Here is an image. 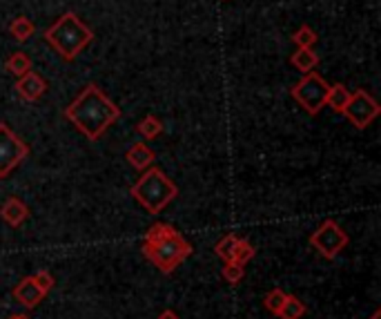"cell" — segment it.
I'll list each match as a JSON object with an SVG mask.
<instances>
[{
  "label": "cell",
  "mask_w": 381,
  "mask_h": 319,
  "mask_svg": "<svg viewBox=\"0 0 381 319\" xmlns=\"http://www.w3.org/2000/svg\"><path fill=\"white\" fill-rule=\"evenodd\" d=\"M143 254L150 259L161 273H174L176 266L183 264L192 254V243L186 241L176 228L167 224H154L143 237Z\"/></svg>",
  "instance_id": "2"
},
{
  "label": "cell",
  "mask_w": 381,
  "mask_h": 319,
  "mask_svg": "<svg viewBox=\"0 0 381 319\" xmlns=\"http://www.w3.org/2000/svg\"><path fill=\"white\" fill-rule=\"evenodd\" d=\"M9 319H29L27 315H11Z\"/></svg>",
  "instance_id": "27"
},
{
  "label": "cell",
  "mask_w": 381,
  "mask_h": 319,
  "mask_svg": "<svg viewBox=\"0 0 381 319\" xmlns=\"http://www.w3.org/2000/svg\"><path fill=\"white\" fill-rule=\"evenodd\" d=\"M254 254H256L254 245H252L248 239H239V241H237V248H235V257H232V262H237V264L245 266V264H248V262L252 259Z\"/></svg>",
  "instance_id": "22"
},
{
  "label": "cell",
  "mask_w": 381,
  "mask_h": 319,
  "mask_svg": "<svg viewBox=\"0 0 381 319\" xmlns=\"http://www.w3.org/2000/svg\"><path fill=\"white\" fill-rule=\"evenodd\" d=\"M0 217H3V221H7L9 226H22L25 221H27L29 217V208L25 205L18 196H9V199L3 203V208H0Z\"/></svg>",
  "instance_id": "11"
},
{
  "label": "cell",
  "mask_w": 381,
  "mask_h": 319,
  "mask_svg": "<svg viewBox=\"0 0 381 319\" xmlns=\"http://www.w3.org/2000/svg\"><path fill=\"white\" fill-rule=\"evenodd\" d=\"M5 67H7V72L14 74V76H22V74H27L32 69V58L25 52H14L7 58Z\"/></svg>",
  "instance_id": "16"
},
{
  "label": "cell",
  "mask_w": 381,
  "mask_h": 319,
  "mask_svg": "<svg viewBox=\"0 0 381 319\" xmlns=\"http://www.w3.org/2000/svg\"><path fill=\"white\" fill-rule=\"evenodd\" d=\"M328 88H330V85L321 79V74L308 72V74H303L299 83L292 85L290 94L310 116H317L326 107Z\"/></svg>",
  "instance_id": "5"
},
{
  "label": "cell",
  "mask_w": 381,
  "mask_h": 319,
  "mask_svg": "<svg viewBox=\"0 0 381 319\" xmlns=\"http://www.w3.org/2000/svg\"><path fill=\"white\" fill-rule=\"evenodd\" d=\"M303 315H305V304L299 297H294V294H288L284 308L279 311L277 317H281V319H301Z\"/></svg>",
  "instance_id": "18"
},
{
  "label": "cell",
  "mask_w": 381,
  "mask_h": 319,
  "mask_svg": "<svg viewBox=\"0 0 381 319\" xmlns=\"http://www.w3.org/2000/svg\"><path fill=\"white\" fill-rule=\"evenodd\" d=\"M317 41H319V36H317V32L310 27V25H301V27L292 34V43L297 47H301V49H312Z\"/></svg>",
  "instance_id": "19"
},
{
  "label": "cell",
  "mask_w": 381,
  "mask_h": 319,
  "mask_svg": "<svg viewBox=\"0 0 381 319\" xmlns=\"http://www.w3.org/2000/svg\"><path fill=\"white\" fill-rule=\"evenodd\" d=\"M379 112H381V107L375 98L363 90H357L350 94V101H348L346 109H343V116H346L357 130H366L379 116Z\"/></svg>",
  "instance_id": "8"
},
{
  "label": "cell",
  "mask_w": 381,
  "mask_h": 319,
  "mask_svg": "<svg viewBox=\"0 0 381 319\" xmlns=\"http://www.w3.org/2000/svg\"><path fill=\"white\" fill-rule=\"evenodd\" d=\"M137 132L141 134L143 139L152 141V139L161 137V134H163V123L158 121L156 116H145V118L139 123V125H137Z\"/></svg>",
  "instance_id": "17"
},
{
  "label": "cell",
  "mask_w": 381,
  "mask_h": 319,
  "mask_svg": "<svg viewBox=\"0 0 381 319\" xmlns=\"http://www.w3.org/2000/svg\"><path fill=\"white\" fill-rule=\"evenodd\" d=\"M47 297V292L39 286V281L32 277H25L20 284L14 288V299L18 304H22L25 308H36L43 299Z\"/></svg>",
  "instance_id": "10"
},
{
  "label": "cell",
  "mask_w": 381,
  "mask_h": 319,
  "mask_svg": "<svg viewBox=\"0 0 381 319\" xmlns=\"http://www.w3.org/2000/svg\"><path fill=\"white\" fill-rule=\"evenodd\" d=\"M29 156V145L9 130L7 123H0V179H7L25 158Z\"/></svg>",
  "instance_id": "7"
},
{
  "label": "cell",
  "mask_w": 381,
  "mask_h": 319,
  "mask_svg": "<svg viewBox=\"0 0 381 319\" xmlns=\"http://www.w3.org/2000/svg\"><path fill=\"white\" fill-rule=\"evenodd\" d=\"M243 275H245V270H243L241 264H237V262H226V268H223L226 281H230V284H239V281L243 279Z\"/></svg>",
  "instance_id": "23"
},
{
  "label": "cell",
  "mask_w": 381,
  "mask_h": 319,
  "mask_svg": "<svg viewBox=\"0 0 381 319\" xmlns=\"http://www.w3.org/2000/svg\"><path fill=\"white\" fill-rule=\"evenodd\" d=\"M65 118L90 141H98L120 118V107L101 88L90 83L65 107Z\"/></svg>",
  "instance_id": "1"
},
{
  "label": "cell",
  "mask_w": 381,
  "mask_h": 319,
  "mask_svg": "<svg viewBox=\"0 0 381 319\" xmlns=\"http://www.w3.org/2000/svg\"><path fill=\"white\" fill-rule=\"evenodd\" d=\"M237 241H239V237L237 235H226L223 239H221L216 245H214V252L221 257L223 262H232V257H235V248H237Z\"/></svg>",
  "instance_id": "21"
},
{
  "label": "cell",
  "mask_w": 381,
  "mask_h": 319,
  "mask_svg": "<svg viewBox=\"0 0 381 319\" xmlns=\"http://www.w3.org/2000/svg\"><path fill=\"white\" fill-rule=\"evenodd\" d=\"M34 279L39 281V286H41L47 294H49V290L54 288V277H52V273H47V270H41V273H36Z\"/></svg>",
  "instance_id": "24"
},
{
  "label": "cell",
  "mask_w": 381,
  "mask_h": 319,
  "mask_svg": "<svg viewBox=\"0 0 381 319\" xmlns=\"http://www.w3.org/2000/svg\"><path fill=\"white\" fill-rule=\"evenodd\" d=\"M348 101H350V90L346 88V85H341V83L330 85L328 94H326V105L333 109V112L343 114V109H346Z\"/></svg>",
  "instance_id": "13"
},
{
  "label": "cell",
  "mask_w": 381,
  "mask_h": 319,
  "mask_svg": "<svg viewBox=\"0 0 381 319\" xmlns=\"http://www.w3.org/2000/svg\"><path fill=\"white\" fill-rule=\"evenodd\" d=\"M158 319H179V315H176L174 311H169V308H167V311H163L161 315H158Z\"/></svg>",
  "instance_id": "25"
},
{
  "label": "cell",
  "mask_w": 381,
  "mask_h": 319,
  "mask_svg": "<svg viewBox=\"0 0 381 319\" xmlns=\"http://www.w3.org/2000/svg\"><path fill=\"white\" fill-rule=\"evenodd\" d=\"M125 161H127L134 170L145 172L147 168H152V163L156 161V154H154V150H150V145L137 143V145H132L130 150L125 152Z\"/></svg>",
  "instance_id": "12"
},
{
  "label": "cell",
  "mask_w": 381,
  "mask_h": 319,
  "mask_svg": "<svg viewBox=\"0 0 381 319\" xmlns=\"http://www.w3.org/2000/svg\"><path fill=\"white\" fill-rule=\"evenodd\" d=\"M348 243H350V237L333 219H326L324 224L310 235V245L321 257H326V259H335V257H339V252L346 248Z\"/></svg>",
  "instance_id": "6"
},
{
  "label": "cell",
  "mask_w": 381,
  "mask_h": 319,
  "mask_svg": "<svg viewBox=\"0 0 381 319\" xmlns=\"http://www.w3.org/2000/svg\"><path fill=\"white\" fill-rule=\"evenodd\" d=\"M288 299V294L281 290V288H275V290H270L265 297H263V306H265V311L268 313H272V315H279V311L284 308V304Z\"/></svg>",
  "instance_id": "20"
},
{
  "label": "cell",
  "mask_w": 381,
  "mask_h": 319,
  "mask_svg": "<svg viewBox=\"0 0 381 319\" xmlns=\"http://www.w3.org/2000/svg\"><path fill=\"white\" fill-rule=\"evenodd\" d=\"M45 41L63 60H74L94 41V32L74 11H65L52 27H47Z\"/></svg>",
  "instance_id": "3"
},
{
  "label": "cell",
  "mask_w": 381,
  "mask_h": 319,
  "mask_svg": "<svg viewBox=\"0 0 381 319\" xmlns=\"http://www.w3.org/2000/svg\"><path fill=\"white\" fill-rule=\"evenodd\" d=\"M370 319H381V311L377 308V311H375V313L370 315Z\"/></svg>",
  "instance_id": "26"
},
{
  "label": "cell",
  "mask_w": 381,
  "mask_h": 319,
  "mask_svg": "<svg viewBox=\"0 0 381 319\" xmlns=\"http://www.w3.org/2000/svg\"><path fill=\"white\" fill-rule=\"evenodd\" d=\"M14 88H16V92H18L20 98L34 103V101H39V98L47 92V81L43 76H39V74H36L34 69H29L27 74L18 76Z\"/></svg>",
  "instance_id": "9"
},
{
  "label": "cell",
  "mask_w": 381,
  "mask_h": 319,
  "mask_svg": "<svg viewBox=\"0 0 381 319\" xmlns=\"http://www.w3.org/2000/svg\"><path fill=\"white\" fill-rule=\"evenodd\" d=\"M176 194H179L176 183L158 168H147L145 175L132 186V196L150 215L161 212L169 201H174Z\"/></svg>",
  "instance_id": "4"
},
{
  "label": "cell",
  "mask_w": 381,
  "mask_h": 319,
  "mask_svg": "<svg viewBox=\"0 0 381 319\" xmlns=\"http://www.w3.org/2000/svg\"><path fill=\"white\" fill-rule=\"evenodd\" d=\"M290 63L294 69H299L301 74H308V72H314V67L319 65V54L314 49H301L297 47V52L290 56Z\"/></svg>",
  "instance_id": "14"
},
{
  "label": "cell",
  "mask_w": 381,
  "mask_h": 319,
  "mask_svg": "<svg viewBox=\"0 0 381 319\" xmlns=\"http://www.w3.org/2000/svg\"><path fill=\"white\" fill-rule=\"evenodd\" d=\"M34 32H36V25L27 16H16L14 20H11V25H9V34L14 36L18 43L29 41L32 36H34Z\"/></svg>",
  "instance_id": "15"
}]
</instances>
